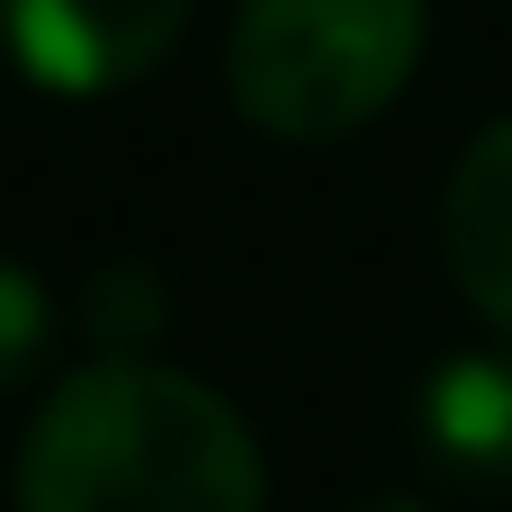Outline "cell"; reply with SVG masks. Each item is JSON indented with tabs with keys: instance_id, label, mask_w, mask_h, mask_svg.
Here are the masks:
<instances>
[{
	"instance_id": "6da1fadb",
	"label": "cell",
	"mask_w": 512,
	"mask_h": 512,
	"mask_svg": "<svg viewBox=\"0 0 512 512\" xmlns=\"http://www.w3.org/2000/svg\"><path fill=\"white\" fill-rule=\"evenodd\" d=\"M18 512H261L270 468L234 396H216L189 369L135 360H81L63 369L9 459Z\"/></svg>"
},
{
	"instance_id": "7a4b0ae2",
	"label": "cell",
	"mask_w": 512,
	"mask_h": 512,
	"mask_svg": "<svg viewBox=\"0 0 512 512\" xmlns=\"http://www.w3.org/2000/svg\"><path fill=\"white\" fill-rule=\"evenodd\" d=\"M432 45V0H234L225 99L270 144H342L387 117Z\"/></svg>"
},
{
	"instance_id": "3957f363",
	"label": "cell",
	"mask_w": 512,
	"mask_h": 512,
	"mask_svg": "<svg viewBox=\"0 0 512 512\" xmlns=\"http://www.w3.org/2000/svg\"><path fill=\"white\" fill-rule=\"evenodd\" d=\"M198 0H0V54L45 99H108L153 81Z\"/></svg>"
},
{
	"instance_id": "277c9868",
	"label": "cell",
	"mask_w": 512,
	"mask_h": 512,
	"mask_svg": "<svg viewBox=\"0 0 512 512\" xmlns=\"http://www.w3.org/2000/svg\"><path fill=\"white\" fill-rule=\"evenodd\" d=\"M414 441L450 486L512 495V351H450L414 387Z\"/></svg>"
},
{
	"instance_id": "5b68a950",
	"label": "cell",
	"mask_w": 512,
	"mask_h": 512,
	"mask_svg": "<svg viewBox=\"0 0 512 512\" xmlns=\"http://www.w3.org/2000/svg\"><path fill=\"white\" fill-rule=\"evenodd\" d=\"M441 261L459 297L512 342V117L477 126L441 180Z\"/></svg>"
},
{
	"instance_id": "8992f818",
	"label": "cell",
	"mask_w": 512,
	"mask_h": 512,
	"mask_svg": "<svg viewBox=\"0 0 512 512\" xmlns=\"http://www.w3.org/2000/svg\"><path fill=\"white\" fill-rule=\"evenodd\" d=\"M81 333H90V351L99 360H135V351H153L162 342V324H171V297H162V270L153 261H99L90 279H81Z\"/></svg>"
},
{
	"instance_id": "52a82bcc",
	"label": "cell",
	"mask_w": 512,
	"mask_h": 512,
	"mask_svg": "<svg viewBox=\"0 0 512 512\" xmlns=\"http://www.w3.org/2000/svg\"><path fill=\"white\" fill-rule=\"evenodd\" d=\"M45 360H54V288L18 252H0V396H18Z\"/></svg>"
},
{
	"instance_id": "ba28073f",
	"label": "cell",
	"mask_w": 512,
	"mask_h": 512,
	"mask_svg": "<svg viewBox=\"0 0 512 512\" xmlns=\"http://www.w3.org/2000/svg\"><path fill=\"white\" fill-rule=\"evenodd\" d=\"M333 512H423L414 495H351V504H333Z\"/></svg>"
}]
</instances>
